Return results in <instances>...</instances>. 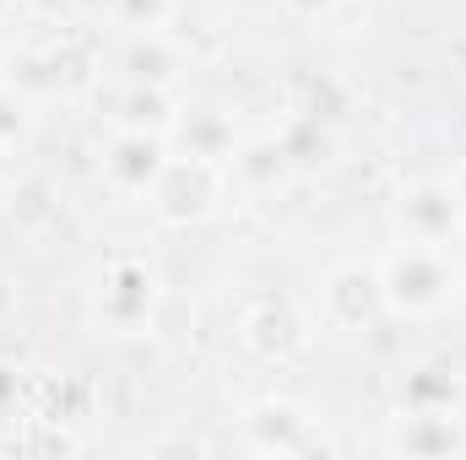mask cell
<instances>
[{
    "label": "cell",
    "instance_id": "6da1fadb",
    "mask_svg": "<svg viewBox=\"0 0 466 460\" xmlns=\"http://www.w3.org/2000/svg\"><path fill=\"white\" fill-rule=\"evenodd\" d=\"M380 287H385V309L396 315H440L456 298L461 276L440 244H401L396 255H385Z\"/></svg>",
    "mask_w": 466,
    "mask_h": 460
},
{
    "label": "cell",
    "instance_id": "7a4b0ae2",
    "mask_svg": "<svg viewBox=\"0 0 466 460\" xmlns=\"http://www.w3.org/2000/svg\"><path fill=\"white\" fill-rule=\"evenodd\" d=\"M218 190H223L218 163L185 152V157H168V163H163V174H157V185L147 190V201H152V212H157L168 228H190V223H201V217L218 206Z\"/></svg>",
    "mask_w": 466,
    "mask_h": 460
},
{
    "label": "cell",
    "instance_id": "3957f363",
    "mask_svg": "<svg viewBox=\"0 0 466 460\" xmlns=\"http://www.w3.org/2000/svg\"><path fill=\"white\" fill-rule=\"evenodd\" d=\"M238 336H244V346H249L255 357L282 363V357H293V352L309 346V320H304V309H299L293 298H260V304L244 309Z\"/></svg>",
    "mask_w": 466,
    "mask_h": 460
},
{
    "label": "cell",
    "instance_id": "277c9868",
    "mask_svg": "<svg viewBox=\"0 0 466 460\" xmlns=\"http://www.w3.org/2000/svg\"><path fill=\"white\" fill-rule=\"evenodd\" d=\"M157 304V282L141 260H115L104 271V293H98V320L109 331H141L152 320Z\"/></svg>",
    "mask_w": 466,
    "mask_h": 460
},
{
    "label": "cell",
    "instance_id": "5b68a950",
    "mask_svg": "<svg viewBox=\"0 0 466 460\" xmlns=\"http://www.w3.org/2000/svg\"><path fill=\"white\" fill-rule=\"evenodd\" d=\"M385 309V287H380V265H342L326 282V320L337 331H363L374 325Z\"/></svg>",
    "mask_w": 466,
    "mask_h": 460
},
{
    "label": "cell",
    "instance_id": "8992f818",
    "mask_svg": "<svg viewBox=\"0 0 466 460\" xmlns=\"http://www.w3.org/2000/svg\"><path fill=\"white\" fill-rule=\"evenodd\" d=\"M163 163H168V146L152 130H119L115 141H109V152H104V174L125 195H147L157 185Z\"/></svg>",
    "mask_w": 466,
    "mask_h": 460
},
{
    "label": "cell",
    "instance_id": "52a82bcc",
    "mask_svg": "<svg viewBox=\"0 0 466 460\" xmlns=\"http://www.w3.org/2000/svg\"><path fill=\"white\" fill-rule=\"evenodd\" d=\"M249 434H255V450H282V455L331 450L326 439H309V412L293 406V401H260V406H249Z\"/></svg>",
    "mask_w": 466,
    "mask_h": 460
},
{
    "label": "cell",
    "instance_id": "ba28073f",
    "mask_svg": "<svg viewBox=\"0 0 466 460\" xmlns=\"http://www.w3.org/2000/svg\"><path fill=\"white\" fill-rule=\"evenodd\" d=\"M456 223H461V206L451 185H412L401 195V228L412 244H445Z\"/></svg>",
    "mask_w": 466,
    "mask_h": 460
},
{
    "label": "cell",
    "instance_id": "9c48e42d",
    "mask_svg": "<svg viewBox=\"0 0 466 460\" xmlns=\"http://www.w3.org/2000/svg\"><path fill=\"white\" fill-rule=\"evenodd\" d=\"M390 450L412 460H440V455H461L466 439L461 428L451 423V412H407L401 428L390 434Z\"/></svg>",
    "mask_w": 466,
    "mask_h": 460
},
{
    "label": "cell",
    "instance_id": "30bf717a",
    "mask_svg": "<svg viewBox=\"0 0 466 460\" xmlns=\"http://www.w3.org/2000/svg\"><path fill=\"white\" fill-rule=\"evenodd\" d=\"M115 125L119 130H152V135H168L179 125V104L168 98V82H125L115 104Z\"/></svg>",
    "mask_w": 466,
    "mask_h": 460
},
{
    "label": "cell",
    "instance_id": "8fae6325",
    "mask_svg": "<svg viewBox=\"0 0 466 460\" xmlns=\"http://www.w3.org/2000/svg\"><path fill=\"white\" fill-rule=\"evenodd\" d=\"M456 401H461V379L451 374V368H412L407 374V385H401V406L407 412H456Z\"/></svg>",
    "mask_w": 466,
    "mask_h": 460
},
{
    "label": "cell",
    "instance_id": "7c38bea8",
    "mask_svg": "<svg viewBox=\"0 0 466 460\" xmlns=\"http://www.w3.org/2000/svg\"><path fill=\"white\" fill-rule=\"evenodd\" d=\"M179 141H185V152H196V157H212V163H223L238 152V135H233V125L218 109H196V115L185 119L179 115Z\"/></svg>",
    "mask_w": 466,
    "mask_h": 460
},
{
    "label": "cell",
    "instance_id": "4fadbf2b",
    "mask_svg": "<svg viewBox=\"0 0 466 460\" xmlns=\"http://www.w3.org/2000/svg\"><path fill=\"white\" fill-rule=\"evenodd\" d=\"M271 141L282 146L288 163H326L331 157V130H326V119H315V115H293Z\"/></svg>",
    "mask_w": 466,
    "mask_h": 460
},
{
    "label": "cell",
    "instance_id": "5bb4252c",
    "mask_svg": "<svg viewBox=\"0 0 466 460\" xmlns=\"http://www.w3.org/2000/svg\"><path fill=\"white\" fill-rule=\"evenodd\" d=\"M174 65H179V60H174V49L163 44V33H136L130 49H125V60H119L125 82H168Z\"/></svg>",
    "mask_w": 466,
    "mask_h": 460
},
{
    "label": "cell",
    "instance_id": "9a60e30c",
    "mask_svg": "<svg viewBox=\"0 0 466 460\" xmlns=\"http://www.w3.org/2000/svg\"><path fill=\"white\" fill-rule=\"evenodd\" d=\"M174 0H115V16L130 27V33H157L168 22Z\"/></svg>",
    "mask_w": 466,
    "mask_h": 460
},
{
    "label": "cell",
    "instance_id": "2e32d148",
    "mask_svg": "<svg viewBox=\"0 0 466 460\" xmlns=\"http://www.w3.org/2000/svg\"><path fill=\"white\" fill-rule=\"evenodd\" d=\"M238 168L249 174V179H282V168H288V157H282V146L277 141H260V146H249L244 157H238Z\"/></svg>",
    "mask_w": 466,
    "mask_h": 460
},
{
    "label": "cell",
    "instance_id": "e0dca14e",
    "mask_svg": "<svg viewBox=\"0 0 466 460\" xmlns=\"http://www.w3.org/2000/svg\"><path fill=\"white\" fill-rule=\"evenodd\" d=\"M342 104H348V93H342L331 76H320V82H309V104H304L299 115H315V119H326V125H331V119L342 115Z\"/></svg>",
    "mask_w": 466,
    "mask_h": 460
},
{
    "label": "cell",
    "instance_id": "ac0fdd59",
    "mask_svg": "<svg viewBox=\"0 0 466 460\" xmlns=\"http://www.w3.org/2000/svg\"><path fill=\"white\" fill-rule=\"evenodd\" d=\"M16 135H22V104L0 93V141H16Z\"/></svg>",
    "mask_w": 466,
    "mask_h": 460
},
{
    "label": "cell",
    "instance_id": "d6986e66",
    "mask_svg": "<svg viewBox=\"0 0 466 460\" xmlns=\"http://www.w3.org/2000/svg\"><path fill=\"white\" fill-rule=\"evenodd\" d=\"M16 390H22V374H16L11 363H0V412L16 406Z\"/></svg>",
    "mask_w": 466,
    "mask_h": 460
},
{
    "label": "cell",
    "instance_id": "ffe728a7",
    "mask_svg": "<svg viewBox=\"0 0 466 460\" xmlns=\"http://www.w3.org/2000/svg\"><path fill=\"white\" fill-rule=\"evenodd\" d=\"M282 5H288L293 16H326V11H331L337 0H282Z\"/></svg>",
    "mask_w": 466,
    "mask_h": 460
},
{
    "label": "cell",
    "instance_id": "44dd1931",
    "mask_svg": "<svg viewBox=\"0 0 466 460\" xmlns=\"http://www.w3.org/2000/svg\"><path fill=\"white\" fill-rule=\"evenodd\" d=\"M451 190H456V206H461V217H466V163L451 174Z\"/></svg>",
    "mask_w": 466,
    "mask_h": 460
},
{
    "label": "cell",
    "instance_id": "7402d4cb",
    "mask_svg": "<svg viewBox=\"0 0 466 460\" xmlns=\"http://www.w3.org/2000/svg\"><path fill=\"white\" fill-rule=\"evenodd\" d=\"M11 304H16V293H11V282H5V276H0V320H5V315H11Z\"/></svg>",
    "mask_w": 466,
    "mask_h": 460
}]
</instances>
